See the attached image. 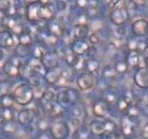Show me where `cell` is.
I'll list each match as a JSON object with an SVG mask.
<instances>
[{"mask_svg": "<svg viewBox=\"0 0 148 139\" xmlns=\"http://www.w3.org/2000/svg\"><path fill=\"white\" fill-rule=\"evenodd\" d=\"M108 137H109V138L108 139H121L120 136H119L117 133H113V132H112V133H110Z\"/></svg>", "mask_w": 148, "mask_h": 139, "instance_id": "cell-43", "label": "cell"}, {"mask_svg": "<svg viewBox=\"0 0 148 139\" xmlns=\"http://www.w3.org/2000/svg\"><path fill=\"white\" fill-rule=\"evenodd\" d=\"M78 87L82 91H88L94 87L95 83V79L93 74L88 72L81 73L77 78Z\"/></svg>", "mask_w": 148, "mask_h": 139, "instance_id": "cell-7", "label": "cell"}, {"mask_svg": "<svg viewBox=\"0 0 148 139\" xmlns=\"http://www.w3.org/2000/svg\"><path fill=\"white\" fill-rule=\"evenodd\" d=\"M18 39H19V43L23 44L30 46L32 44V36L29 33L24 31L18 36Z\"/></svg>", "mask_w": 148, "mask_h": 139, "instance_id": "cell-31", "label": "cell"}, {"mask_svg": "<svg viewBox=\"0 0 148 139\" xmlns=\"http://www.w3.org/2000/svg\"><path fill=\"white\" fill-rule=\"evenodd\" d=\"M83 66L87 70L88 73H92L99 70L100 64H99V61L95 58H89V59H86V60H84Z\"/></svg>", "mask_w": 148, "mask_h": 139, "instance_id": "cell-23", "label": "cell"}, {"mask_svg": "<svg viewBox=\"0 0 148 139\" xmlns=\"http://www.w3.org/2000/svg\"><path fill=\"white\" fill-rule=\"evenodd\" d=\"M134 35L137 37H144L148 35V21L145 18L135 20L132 23Z\"/></svg>", "mask_w": 148, "mask_h": 139, "instance_id": "cell-10", "label": "cell"}, {"mask_svg": "<svg viewBox=\"0 0 148 139\" xmlns=\"http://www.w3.org/2000/svg\"><path fill=\"white\" fill-rule=\"evenodd\" d=\"M12 95L17 104L21 106H26L34 99V91L28 83H21L15 88Z\"/></svg>", "mask_w": 148, "mask_h": 139, "instance_id": "cell-1", "label": "cell"}, {"mask_svg": "<svg viewBox=\"0 0 148 139\" xmlns=\"http://www.w3.org/2000/svg\"><path fill=\"white\" fill-rule=\"evenodd\" d=\"M56 98L58 103L76 104L80 99V93L77 89L68 88L58 92Z\"/></svg>", "mask_w": 148, "mask_h": 139, "instance_id": "cell-2", "label": "cell"}, {"mask_svg": "<svg viewBox=\"0 0 148 139\" xmlns=\"http://www.w3.org/2000/svg\"><path fill=\"white\" fill-rule=\"evenodd\" d=\"M83 110L79 106H75L72 110V114L73 117H77V118L82 117L83 115Z\"/></svg>", "mask_w": 148, "mask_h": 139, "instance_id": "cell-37", "label": "cell"}, {"mask_svg": "<svg viewBox=\"0 0 148 139\" xmlns=\"http://www.w3.org/2000/svg\"><path fill=\"white\" fill-rule=\"evenodd\" d=\"M30 81V86L32 85L34 87H37L38 86L40 85V80L38 79V78H36V76H31L29 78Z\"/></svg>", "mask_w": 148, "mask_h": 139, "instance_id": "cell-40", "label": "cell"}, {"mask_svg": "<svg viewBox=\"0 0 148 139\" xmlns=\"http://www.w3.org/2000/svg\"><path fill=\"white\" fill-rule=\"evenodd\" d=\"M6 123V115H5V108L0 106V124Z\"/></svg>", "mask_w": 148, "mask_h": 139, "instance_id": "cell-41", "label": "cell"}, {"mask_svg": "<svg viewBox=\"0 0 148 139\" xmlns=\"http://www.w3.org/2000/svg\"><path fill=\"white\" fill-rule=\"evenodd\" d=\"M49 31L51 34H52L55 37L61 36L63 33V29L61 26L60 23L57 22H53L49 25Z\"/></svg>", "mask_w": 148, "mask_h": 139, "instance_id": "cell-29", "label": "cell"}, {"mask_svg": "<svg viewBox=\"0 0 148 139\" xmlns=\"http://www.w3.org/2000/svg\"><path fill=\"white\" fill-rule=\"evenodd\" d=\"M126 113H127L129 118H130V117H136L139 115V111L136 106L132 105L129 107V110H128V112Z\"/></svg>", "mask_w": 148, "mask_h": 139, "instance_id": "cell-35", "label": "cell"}, {"mask_svg": "<svg viewBox=\"0 0 148 139\" xmlns=\"http://www.w3.org/2000/svg\"><path fill=\"white\" fill-rule=\"evenodd\" d=\"M37 125H38V127L39 129H41V130H46L48 127H49V124H48V122L46 119L41 118L40 120H39L38 123H37Z\"/></svg>", "mask_w": 148, "mask_h": 139, "instance_id": "cell-38", "label": "cell"}, {"mask_svg": "<svg viewBox=\"0 0 148 139\" xmlns=\"http://www.w3.org/2000/svg\"><path fill=\"white\" fill-rule=\"evenodd\" d=\"M55 11L53 4L49 2H41L39 10V20H52L55 15Z\"/></svg>", "mask_w": 148, "mask_h": 139, "instance_id": "cell-12", "label": "cell"}, {"mask_svg": "<svg viewBox=\"0 0 148 139\" xmlns=\"http://www.w3.org/2000/svg\"><path fill=\"white\" fill-rule=\"evenodd\" d=\"M147 44H148V38H147Z\"/></svg>", "mask_w": 148, "mask_h": 139, "instance_id": "cell-47", "label": "cell"}, {"mask_svg": "<svg viewBox=\"0 0 148 139\" xmlns=\"http://www.w3.org/2000/svg\"><path fill=\"white\" fill-rule=\"evenodd\" d=\"M142 135L144 137L148 138V123H146L144 125L143 128H142Z\"/></svg>", "mask_w": 148, "mask_h": 139, "instance_id": "cell-42", "label": "cell"}, {"mask_svg": "<svg viewBox=\"0 0 148 139\" xmlns=\"http://www.w3.org/2000/svg\"><path fill=\"white\" fill-rule=\"evenodd\" d=\"M21 67V61L18 59V58H12L4 63L2 67L7 76H10V77H15L20 74Z\"/></svg>", "mask_w": 148, "mask_h": 139, "instance_id": "cell-9", "label": "cell"}, {"mask_svg": "<svg viewBox=\"0 0 148 139\" xmlns=\"http://www.w3.org/2000/svg\"><path fill=\"white\" fill-rule=\"evenodd\" d=\"M15 102L12 93H4L0 97V104L4 108H12Z\"/></svg>", "mask_w": 148, "mask_h": 139, "instance_id": "cell-24", "label": "cell"}, {"mask_svg": "<svg viewBox=\"0 0 148 139\" xmlns=\"http://www.w3.org/2000/svg\"><path fill=\"white\" fill-rule=\"evenodd\" d=\"M31 52H32V55L34 59H39L41 60L44 55H45V50L42 46H34V49H31Z\"/></svg>", "mask_w": 148, "mask_h": 139, "instance_id": "cell-30", "label": "cell"}, {"mask_svg": "<svg viewBox=\"0 0 148 139\" xmlns=\"http://www.w3.org/2000/svg\"><path fill=\"white\" fill-rule=\"evenodd\" d=\"M2 24L6 28V30L10 31L12 34L19 36L23 32L22 22L20 21L19 18L15 16H4L2 19Z\"/></svg>", "mask_w": 148, "mask_h": 139, "instance_id": "cell-5", "label": "cell"}, {"mask_svg": "<svg viewBox=\"0 0 148 139\" xmlns=\"http://www.w3.org/2000/svg\"><path fill=\"white\" fill-rule=\"evenodd\" d=\"M110 21L116 26H121L129 19V12L124 6H120L110 12L109 15Z\"/></svg>", "mask_w": 148, "mask_h": 139, "instance_id": "cell-4", "label": "cell"}, {"mask_svg": "<svg viewBox=\"0 0 148 139\" xmlns=\"http://www.w3.org/2000/svg\"><path fill=\"white\" fill-rule=\"evenodd\" d=\"M145 64H146L147 66L148 67V55L147 56V57L145 58Z\"/></svg>", "mask_w": 148, "mask_h": 139, "instance_id": "cell-46", "label": "cell"}, {"mask_svg": "<svg viewBox=\"0 0 148 139\" xmlns=\"http://www.w3.org/2000/svg\"><path fill=\"white\" fill-rule=\"evenodd\" d=\"M116 70H115L114 67H111L107 66L104 68V70H102V76H104L106 78H111L114 76V74L116 73Z\"/></svg>", "mask_w": 148, "mask_h": 139, "instance_id": "cell-34", "label": "cell"}, {"mask_svg": "<svg viewBox=\"0 0 148 139\" xmlns=\"http://www.w3.org/2000/svg\"><path fill=\"white\" fill-rule=\"evenodd\" d=\"M45 112L48 115L52 117H56L60 116L63 113V107L60 104L49 103L45 104Z\"/></svg>", "mask_w": 148, "mask_h": 139, "instance_id": "cell-19", "label": "cell"}, {"mask_svg": "<svg viewBox=\"0 0 148 139\" xmlns=\"http://www.w3.org/2000/svg\"><path fill=\"white\" fill-rule=\"evenodd\" d=\"M132 100L128 96H122L118 98L116 105L117 110L121 113H126L129 107L132 105Z\"/></svg>", "mask_w": 148, "mask_h": 139, "instance_id": "cell-20", "label": "cell"}, {"mask_svg": "<svg viewBox=\"0 0 148 139\" xmlns=\"http://www.w3.org/2000/svg\"><path fill=\"white\" fill-rule=\"evenodd\" d=\"M5 129L7 132H14L17 129V125L15 123H14L13 120L10 122H6L5 123Z\"/></svg>", "mask_w": 148, "mask_h": 139, "instance_id": "cell-36", "label": "cell"}, {"mask_svg": "<svg viewBox=\"0 0 148 139\" xmlns=\"http://www.w3.org/2000/svg\"><path fill=\"white\" fill-rule=\"evenodd\" d=\"M0 12H1V11H0Z\"/></svg>", "mask_w": 148, "mask_h": 139, "instance_id": "cell-48", "label": "cell"}, {"mask_svg": "<svg viewBox=\"0 0 148 139\" xmlns=\"http://www.w3.org/2000/svg\"><path fill=\"white\" fill-rule=\"evenodd\" d=\"M100 36L97 32H94L89 36V41L92 44L96 45L100 42Z\"/></svg>", "mask_w": 148, "mask_h": 139, "instance_id": "cell-33", "label": "cell"}, {"mask_svg": "<svg viewBox=\"0 0 148 139\" xmlns=\"http://www.w3.org/2000/svg\"><path fill=\"white\" fill-rule=\"evenodd\" d=\"M110 104L104 99H99L97 100L92 106V113L97 117H105L109 112Z\"/></svg>", "mask_w": 148, "mask_h": 139, "instance_id": "cell-11", "label": "cell"}, {"mask_svg": "<svg viewBox=\"0 0 148 139\" xmlns=\"http://www.w3.org/2000/svg\"><path fill=\"white\" fill-rule=\"evenodd\" d=\"M61 75H62V70L58 67L55 69L48 70L45 74V80L49 84H54L57 83L59 79L60 78Z\"/></svg>", "mask_w": 148, "mask_h": 139, "instance_id": "cell-22", "label": "cell"}, {"mask_svg": "<svg viewBox=\"0 0 148 139\" xmlns=\"http://www.w3.org/2000/svg\"><path fill=\"white\" fill-rule=\"evenodd\" d=\"M4 58V53L3 52H2V50L1 49V48H0V62Z\"/></svg>", "mask_w": 148, "mask_h": 139, "instance_id": "cell-45", "label": "cell"}, {"mask_svg": "<svg viewBox=\"0 0 148 139\" xmlns=\"http://www.w3.org/2000/svg\"><path fill=\"white\" fill-rule=\"evenodd\" d=\"M114 69L116 73H125L128 70V65L125 61H118L115 64Z\"/></svg>", "mask_w": 148, "mask_h": 139, "instance_id": "cell-32", "label": "cell"}, {"mask_svg": "<svg viewBox=\"0 0 148 139\" xmlns=\"http://www.w3.org/2000/svg\"><path fill=\"white\" fill-rule=\"evenodd\" d=\"M15 44L13 34L8 30L0 31V48L9 49Z\"/></svg>", "mask_w": 148, "mask_h": 139, "instance_id": "cell-17", "label": "cell"}, {"mask_svg": "<svg viewBox=\"0 0 148 139\" xmlns=\"http://www.w3.org/2000/svg\"><path fill=\"white\" fill-rule=\"evenodd\" d=\"M49 130L55 139H65L69 135L70 127L66 123L60 121L53 123L49 127Z\"/></svg>", "mask_w": 148, "mask_h": 139, "instance_id": "cell-6", "label": "cell"}, {"mask_svg": "<svg viewBox=\"0 0 148 139\" xmlns=\"http://www.w3.org/2000/svg\"><path fill=\"white\" fill-rule=\"evenodd\" d=\"M55 97H56V93L53 91L47 90L44 91L41 96L40 102L43 105H45L47 104L51 103Z\"/></svg>", "mask_w": 148, "mask_h": 139, "instance_id": "cell-28", "label": "cell"}, {"mask_svg": "<svg viewBox=\"0 0 148 139\" xmlns=\"http://www.w3.org/2000/svg\"><path fill=\"white\" fill-rule=\"evenodd\" d=\"M15 53L18 57L25 58L31 53V48L28 45L18 43L15 48Z\"/></svg>", "mask_w": 148, "mask_h": 139, "instance_id": "cell-25", "label": "cell"}, {"mask_svg": "<svg viewBox=\"0 0 148 139\" xmlns=\"http://www.w3.org/2000/svg\"><path fill=\"white\" fill-rule=\"evenodd\" d=\"M134 82L136 86L142 89H148V67H139L134 75Z\"/></svg>", "mask_w": 148, "mask_h": 139, "instance_id": "cell-8", "label": "cell"}, {"mask_svg": "<svg viewBox=\"0 0 148 139\" xmlns=\"http://www.w3.org/2000/svg\"><path fill=\"white\" fill-rule=\"evenodd\" d=\"M41 62L47 70L58 67V56L55 52H46L41 59Z\"/></svg>", "mask_w": 148, "mask_h": 139, "instance_id": "cell-13", "label": "cell"}, {"mask_svg": "<svg viewBox=\"0 0 148 139\" xmlns=\"http://www.w3.org/2000/svg\"><path fill=\"white\" fill-rule=\"evenodd\" d=\"M75 40H86L89 36V27L87 24H76L73 30Z\"/></svg>", "mask_w": 148, "mask_h": 139, "instance_id": "cell-15", "label": "cell"}, {"mask_svg": "<svg viewBox=\"0 0 148 139\" xmlns=\"http://www.w3.org/2000/svg\"><path fill=\"white\" fill-rule=\"evenodd\" d=\"M18 122L21 125H27L34 119V112L29 109H23L18 113Z\"/></svg>", "mask_w": 148, "mask_h": 139, "instance_id": "cell-21", "label": "cell"}, {"mask_svg": "<svg viewBox=\"0 0 148 139\" xmlns=\"http://www.w3.org/2000/svg\"><path fill=\"white\" fill-rule=\"evenodd\" d=\"M65 62H66V63L68 64V66L72 67L77 66L79 64V62H80L79 56L76 55V54H74L73 52H72L71 51L69 53L66 54L65 57Z\"/></svg>", "mask_w": 148, "mask_h": 139, "instance_id": "cell-27", "label": "cell"}, {"mask_svg": "<svg viewBox=\"0 0 148 139\" xmlns=\"http://www.w3.org/2000/svg\"><path fill=\"white\" fill-rule=\"evenodd\" d=\"M115 125L110 120H94L90 123V130L93 134L101 136L105 133H112L114 130Z\"/></svg>", "mask_w": 148, "mask_h": 139, "instance_id": "cell-3", "label": "cell"}, {"mask_svg": "<svg viewBox=\"0 0 148 139\" xmlns=\"http://www.w3.org/2000/svg\"><path fill=\"white\" fill-rule=\"evenodd\" d=\"M121 130L124 135H130L133 133L134 130V125L131 122L130 118L126 117L122 120Z\"/></svg>", "mask_w": 148, "mask_h": 139, "instance_id": "cell-26", "label": "cell"}, {"mask_svg": "<svg viewBox=\"0 0 148 139\" xmlns=\"http://www.w3.org/2000/svg\"><path fill=\"white\" fill-rule=\"evenodd\" d=\"M121 2H119V1H110L108 3V8L110 10H111V11L113 10L116 9L119 7L121 6Z\"/></svg>", "mask_w": 148, "mask_h": 139, "instance_id": "cell-39", "label": "cell"}, {"mask_svg": "<svg viewBox=\"0 0 148 139\" xmlns=\"http://www.w3.org/2000/svg\"><path fill=\"white\" fill-rule=\"evenodd\" d=\"M87 4L88 2H86V1H84V0H82V1H78L77 2V5H79V7L81 8L86 7L87 6Z\"/></svg>", "mask_w": 148, "mask_h": 139, "instance_id": "cell-44", "label": "cell"}, {"mask_svg": "<svg viewBox=\"0 0 148 139\" xmlns=\"http://www.w3.org/2000/svg\"><path fill=\"white\" fill-rule=\"evenodd\" d=\"M71 51L78 56H82L87 53L89 45L86 40H75L71 42Z\"/></svg>", "mask_w": 148, "mask_h": 139, "instance_id": "cell-16", "label": "cell"}, {"mask_svg": "<svg viewBox=\"0 0 148 139\" xmlns=\"http://www.w3.org/2000/svg\"><path fill=\"white\" fill-rule=\"evenodd\" d=\"M41 2L36 1L28 4L25 8L26 18L31 22H35L39 20V10Z\"/></svg>", "mask_w": 148, "mask_h": 139, "instance_id": "cell-14", "label": "cell"}, {"mask_svg": "<svg viewBox=\"0 0 148 139\" xmlns=\"http://www.w3.org/2000/svg\"><path fill=\"white\" fill-rule=\"evenodd\" d=\"M125 62L127 64L128 67H137L140 62V53L137 51L129 50L128 53L126 55Z\"/></svg>", "mask_w": 148, "mask_h": 139, "instance_id": "cell-18", "label": "cell"}]
</instances>
